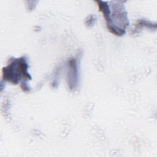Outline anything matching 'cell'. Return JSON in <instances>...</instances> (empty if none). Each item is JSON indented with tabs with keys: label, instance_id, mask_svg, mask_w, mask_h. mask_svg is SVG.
Returning <instances> with one entry per match:
<instances>
[{
	"label": "cell",
	"instance_id": "obj_1",
	"mask_svg": "<svg viewBox=\"0 0 157 157\" xmlns=\"http://www.w3.org/2000/svg\"><path fill=\"white\" fill-rule=\"evenodd\" d=\"M28 68V64L25 57L15 58L7 66L3 67V78L14 84L19 82L21 75L26 79H31Z\"/></svg>",
	"mask_w": 157,
	"mask_h": 157
},
{
	"label": "cell",
	"instance_id": "obj_2",
	"mask_svg": "<svg viewBox=\"0 0 157 157\" xmlns=\"http://www.w3.org/2000/svg\"><path fill=\"white\" fill-rule=\"evenodd\" d=\"M69 66L71 69L68 77V85H69L71 89H73L77 85L78 81V71L76 61L75 59L71 60L69 61Z\"/></svg>",
	"mask_w": 157,
	"mask_h": 157
}]
</instances>
